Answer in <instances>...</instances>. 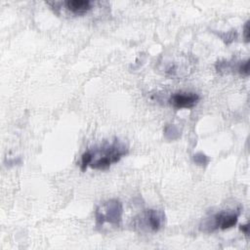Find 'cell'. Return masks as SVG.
Instances as JSON below:
<instances>
[{
    "label": "cell",
    "mask_w": 250,
    "mask_h": 250,
    "mask_svg": "<svg viewBox=\"0 0 250 250\" xmlns=\"http://www.w3.org/2000/svg\"><path fill=\"white\" fill-rule=\"evenodd\" d=\"M240 229L247 235L248 234V229H249V227H248V225L246 224V225H242L241 227H240Z\"/></svg>",
    "instance_id": "9c48e42d"
},
{
    "label": "cell",
    "mask_w": 250,
    "mask_h": 250,
    "mask_svg": "<svg viewBox=\"0 0 250 250\" xmlns=\"http://www.w3.org/2000/svg\"><path fill=\"white\" fill-rule=\"evenodd\" d=\"M62 5L74 15H84L92 9L93 3L90 0H66Z\"/></svg>",
    "instance_id": "8992f818"
},
{
    "label": "cell",
    "mask_w": 250,
    "mask_h": 250,
    "mask_svg": "<svg viewBox=\"0 0 250 250\" xmlns=\"http://www.w3.org/2000/svg\"><path fill=\"white\" fill-rule=\"evenodd\" d=\"M129 151L125 143L119 139L104 141L103 144L86 149L80 158V169L85 171L87 167L95 170H105L118 162Z\"/></svg>",
    "instance_id": "6da1fadb"
},
{
    "label": "cell",
    "mask_w": 250,
    "mask_h": 250,
    "mask_svg": "<svg viewBox=\"0 0 250 250\" xmlns=\"http://www.w3.org/2000/svg\"><path fill=\"white\" fill-rule=\"evenodd\" d=\"M200 100V96L195 92L179 91L173 93L169 98V104L176 109L191 108Z\"/></svg>",
    "instance_id": "5b68a950"
},
{
    "label": "cell",
    "mask_w": 250,
    "mask_h": 250,
    "mask_svg": "<svg viewBox=\"0 0 250 250\" xmlns=\"http://www.w3.org/2000/svg\"><path fill=\"white\" fill-rule=\"evenodd\" d=\"M235 70L240 73L241 75H245L247 76L249 74V61L245 60V61H241L239 62L236 66H235Z\"/></svg>",
    "instance_id": "52a82bcc"
},
{
    "label": "cell",
    "mask_w": 250,
    "mask_h": 250,
    "mask_svg": "<svg viewBox=\"0 0 250 250\" xmlns=\"http://www.w3.org/2000/svg\"><path fill=\"white\" fill-rule=\"evenodd\" d=\"M239 214V210H222L203 220L200 225V229L205 232L230 229L236 225Z\"/></svg>",
    "instance_id": "277c9868"
},
{
    "label": "cell",
    "mask_w": 250,
    "mask_h": 250,
    "mask_svg": "<svg viewBox=\"0 0 250 250\" xmlns=\"http://www.w3.org/2000/svg\"><path fill=\"white\" fill-rule=\"evenodd\" d=\"M243 37L245 42H249V21H246L243 26Z\"/></svg>",
    "instance_id": "ba28073f"
},
{
    "label": "cell",
    "mask_w": 250,
    "mask_h": 250,
    "mask_svg": "<svg viewBox=\"0 0 250 250\" xmlns=\"http://www.w3.org/2000/svg\"><path fill=\"white\" fill-rule=\"evenodd\" d=\"M123 206L118 199H109L101 203L95 211L96 225L102 228L104 224L118 227L122 221Z\"/></svg>",
    "instance_id": "7a4b0ae2"
},
{
    "label": "cell",
    "mask_w": 250,
    "mask_h": 250,
    "mask_svg": "<svg viewBox=\"0 0 250 250\" xmlns=\"http://www.w3.org/2000/svg\"><path fill=\"white\" fill-rule=\"evenodd\" d=\"M165 224V214L161 210L146 209L132 221V227L141 232H156Z\"/></svg>",
    "instance_id": "3957f363"
}]
</instances>
